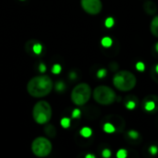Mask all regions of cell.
Masks as SVG:
<instances>
[{
    "instance_id": "cell-1",
    "label": "cell",
    "mask_w": 158,
    "mask_h": 158,
    "mask_svg": "<svg viewBox=\"0 0 158 158\" xmlns=\"http://www.w3.org/2000/svg\"><path fill=\"white\" fill-rule=\"evenodd\" d=\"M53 89V81L46 75L32 77L27 84V92L30 95L37 98L44 97L51 93Z\"/></svg>"
},
{
    "instance_id": "cell-2",
    "label": "cell",
    "mask_w": 158,
    "mask_h": 158,
    "mask_svg": "<svg viewBox=\"0 0 158 158\" xmlns=\"http://www.w3.org/2000/svg\"><path fill=\"white\" fill-rule=\"evenodd\" d=\"M136 83L137 79L135 75L129 70H119L113 77L114 86L121 92H128L132 90Z\"/></svg>"
},
{
    "instance_id": "cell-3",
    "label": "cell",
    "mask_w": 158,
    "mask_h": 158,
    "mask_svg": "<svg viewBox=\"0 0 158 158\" xmlns=\"http://www.w3.org/2000/svg\"><path fill=\"white\" fill-rule=\"evenodd\" d=\"M32 117L38 124H45L50 121L52 118V107L50 104L44 100L37 102L32 109Z\"/></svg>"
},
{
    "instance_id": "cell-4",
    "label": "cell",
    "mask_w": 158,
    "mask_h": 158,
    "mask_svg": "<svg viewBox=\"0 0 158 158\" xmlns=\"http://www.w3.org/2000/svg\"><path fill=\"white\" fill-rule=\"evenodd\" d=\"M94 99L95 102L102 106H108L113 104L116 101V94L115 92L108 86L100 85L97 86L93 93Z\"/></svg>"
},
{
    "instance_id": "cell-5",
    "label": "cell",
    "mask_w": 158,
    "mask_h": 158,
    "mask_svg": "<svg viewBox=\"0 0 158 158\" xmlns=\"http://www.w3.org/2000/svg\"><path fill=\"white\" fill-rule=\"evenodd\" d=\"M92 90L89 84L82 82L74 87L71 92V100L76 106H84L91 98Z\"/></svg>"
},
{
    "instance_id": "cell-6",
    "label": "cell",
    "mask_w": 158,
    "mask_h": 158,
    "mask_svg": "<svg viewBox=\"0 0 158 158\" xmlns=\"http://www.w3.org/2000/svg\"><path fill=\"white\" fill-rule=\"evenodd\" d=\"M52 143L45 137H37L31 143V151L38 157H45L52 152Z\"/></svg>"
},
{
    "instance_id": "cell-7",
    "label": "cell",
    "mask_w": 158,
    "mask_h": 158,
    "mask_svg": "<svg viewBox=\"0 0 158 158\" xmlns=\"http://www.w3.org/2000/svg\"><path fill=\"white\" fill-rule=\"evenodd\" d=\"M126 126L125 119L118 115H111L106 118V120L103 126V129L107 133L121 132Z\"/></svg>"
},
{
    "instance_id": "cell-8",
    "label": "cell",
    "mask_w": 158,
    "mask_h": 158,
    "mask_svg": "<svg viewBox=\"0 0 158 158\" xmlns=\"http://www.w3.org/2000/svg\"><path fill=\"white\" fill-rule=\"evenodd\" d=\"M143 109L150 115L156 114L158 112V96L149 94L143 100Z\"/></svg>"
},
{
    "instance_id": "cell-9",
    "label": "cell",
    "mask_w": 158,
    "mask_h": 158,
    "mask_svg": "<svg viewBox=\"0 0 158 158\" xmlns=\"http://www.w3.org/2000/svg\"><path fill=\"white\" fill-rule=\"evenodd\" d=\"M81 5L83 10L91 15H97L102 10L101 0H81Z\"/></svg>"
},
{
    "instance_id": "cell-10",
    "label": "cell",
    "mask_w": 158,
    "mask_h": 158,
    "mask_svg": "<svg viewBox=\"0 0 158 158\" xmlns=\"http://www.w3.org/2000/svg\"><path fill=\"white\" fill-rule=\"evenodd\" d=\"M26 50H28V53L34 54V55H40L43 50L42 44L36 41V40H30L28 41L26 44Z\"/></svg>"
},
{
    "instance_id": "cell-11",
    "label": "cell",
    "mask_w": 158,
    "mask_h": 158,
    "mask_svg": "<svg viewBox=\"0 0 158 158\" xmlns=\"http://www.w3.org/2000/svg\"><path fill=\"white\" fill-rule=\"evenodd\" d=\"M126 140L129 143H131V144H139L141 143L142 137L138 131H136L134 130H131L126 134Z\"/></svg>"
},
{
    "instance_id": "cell-12",
    "label": "cell",
    "mask_w": 158,
    "mask_h": 158,
    "mask_svg": "<svg viewBox=\"0 0 158 158\" xmlns=\"http://www.w3.org/2000/svg\"><path fill=\"white\" fill-rule=\"evenodd\" d=\"M124 106L129 110H133L138 106V98L134 95H128L124 99Z\"/></svg>"
},
{
    "instance_id": "cell-13",
    "label": "cell",
    "mask_w": 158,
    "mask_h": 158,
    "mask_svg": "<svg viewBox=\"0 0 158 158\" xmlns=\"http://www.w3.org/2000/svg\"><path fill=\"white\" fill-rule=\"evenodd\" d=\"M143 10H144V12L147 13L148 15H154V14H156V11H157V6H156V5L155 2L148 0V1H146V2L144 3V5H143Z\"/></svg>"
},
{
    "instance_id": "cell-14",
    "label": "cell",
    "mask_w": 158,
    "mask_h": 158,
    "mask_svg": "<svg viewBox=\"0 0 158 158\" xmlns=\"http://www.w3.org/2000/svg\"><path fill=\"white\" fill-rule=\"evenodd\" d=\"M150 31L154 36L158 38V15L152 19L150 24Z\"/></svg>"
},
{
    "instance_id": "cell-15",
    "label": "cell",
    "mask_w": 158,
    "mask_h": 158,
    "mask_svg": "<svg viewBox=\"0 0 158 158\" xmlns=\"http://www.w3.org/2000/svg\"><path fill=\"white\" fill-rule=\"evenodd\" d=\"M44 133L49 137V138H55L56 135V130L55 126L53 125H47L44 128Z\"/></svg>"
},
{
    "instance_id": "cell-16",
    "label": "cell",
    "mask_w": 158,
    "mask_h": 158,
    "mask_svg": "<svg viewBox=\"0 0 158 158\" xmlns=\"http://www.w3.org/2000/svg\"><path fill=\"white\" fill-rule=\"evenodd\" d=\"M150 74H151V78L153 79V81L158 84V64L151 68Z\"/></svg>"
},
{
    "instance_id": "cell-17",
    "label": "cell",
    "mask_w": 158,
    "mask_h": 158,
    "mask_svg": "<svg viewBox=\"0 0 158 158\" xmlns=\"http://www.w3.org/2000/svg\"><path fill=\"white\" fill-rule=\"evenodd\" d=\"M92 133H93L92 130L90 128H88V127H84L81 131V135L82 137H84V138H89L92 135Z\"/></svg>"
},
{
    "instance_id": "cell-18",
    "label": "cell",
    "mask_w": 158,
    "mask_h": 158,
    "mask_svg": "<svg viewBox=\"0 0 158 158\" xmlns=\"http://www.w3.org/2000/svg\"><path fill=\"white\" fill-rule=\"evenodd\" d=\"M112 44V40L109 37H105L102 39V45L104 47H109Z\"/></svg>"
},
{
    "instance_id": "cell-19",
    "label": "cell",
    "mask_w": 158,
    "mask_h": 158,
    "mask_svg": "<svg viewBox=\"0 0 158 158\" xmlns=\"http://www.w3.org/2000/svg\"><path fill=\"white\" fill-rule=\"evenodd\" d=\"M61 126L64 128V129H68L69 126H70V119L68 118H63L61 119Z\"/></svg>"
},
{
    "instance_id": "cell-20",
    "label": "cell",
    "mask_w": 158,
    "mask_h": 158,
    "mask_svg": "<svg viewBox=\"0 0 158 158\" xmlns=\"http://www.w3.org/2000/svg\"><path fill=\"white\" fill-rule=\"evenodd\" d=\"M52 72L54 74H59L61 72V66L59 64H55L52 68Z\"/></svg>"
},
{
    "instance_id": "cell-21",
    "label": "cell",
    "mask_w": 158,
    "mask_h": 158,
    "mask_svg": "<svg viewBox=\"0 0 158 158\" xmlns=\"http://www.w3.org/2000/svg\"><path fill=\"white\" fill-rule=\"evenodd\" d=\"M64 89H65V84H64V82L58 81V82L56 83V90L57 92H63Z\"/></svg>"
},
{
    "instance_id": "cell-22",
    "label": "cell",
    "mask_w": 158,
    "mask_h": 158,
    "mask_svg": "<svg viewBox=\"0 0 158 158\" xmlns=\"http://www.w3.org/2000/svg\"><path fill=\"white\" fill-rule=\"evenodd\" d=\"M106 69H99L98 70V72H97V77L98 78H100V79H102V78H104V77H106Z\"/></svg>"
},
{
    "instance_id": "cell-23",
    "label": "cell",
    "mask_w": 158,
    "mask_h": 158,
    "mask_svg": "<svg viewBox=\"0 0 158 158\" xmlns=\"http://www.w3.org/2000/svg\"><path fill=\"white\" fill-rule=\"evenodd\" d=\"M152 53H153V56L155 57L158 58V42L153 46V49H152Z\"/></svg>"
},
{
    "instance_id": "cell-24",
    "label": "cell",
    "mask_w": 158,
    "mask_h": 158,
    "mask_svg": "<svg viewBox=\"0 0 158 158\" xmlns=\"http://www.w3.org/2000/svg\"><path fill=\"white\" fill-rule=\"evenodd\" d=\"M113 25H114V19H113V18H108L106 20V26L108 27V28H111Z\"/></svg>"
},
{
    "instance_id": "cell-25",
    "label": "cell",
    "mask_w": 158,
    "mask_h": 158,
    "mask_svg": "<svg viewBox=\"0 0 158 158\" xmlns=\"http://www.w3.org/2000/svg\"><path fill=\"white\" fill-rule=\"evenodd\" d=\"M117 156L118 158H124L127 156V152L126 150H119L117 154Z\"/></svg>"
},
{
    "instance_id": "cell-26",
    "label": "cell",
    "mask_w": 158,
    "mask_h": 158,
    "mask_svg": "<svg viewBox=\"0 0 158 158\" xmlns=\"http://www.w3.org/2000/svg\"><path fill=\"white\" fill-rule=\"evenodd\" d=\"M102 156L106 158L110 157V156H111V152H110V150H108V149L104 150V151H103V153H102Z\"/></svg>"
},
{
    "instance_id": "cell-27",
    "label": "cell",
    "mask_w": 158,
    "mask_h": 158,
    "mask_svg": "<svg viewBox=\"0 0 158 158\" xmlns=\"http://www.w3.org/2000/svg\"><path fill=\"white\" fill-rule=\"evenodd\" d=\"M109 67H110V69H111L113 71H116V70L118 69V65L116 62H112V63L109 65Z\"/></svg>"
},
{
    "instance_id": "cell-28",
    "label": "cell",
    "mask_w": 158,
    "mask_h": 158,
    "mask_svg": "<svg viewBox=\"0 0 158 158\" xmlns=\"http://www.w3.org/2000/svg\"><path fill=\"white\" fill-rule=\"evenodd\" d=\"M149 151H150V153H151L152 155H156V154L157 153L158 149L156 146H155V145H152V146L149 148Z\"/></svg>"
},
{
    "instance_id": "cell-29",
    "label": "cell",
    "mask_w": 158,
    "mask_h": 158,
    "mask_svg": "<svg viewBox=\"0 0 158 158\" xmlns=\"http://www.w3.org/2000/svg\"><path fill=\"white\" fill-rule=\"evenodd\" d=\"M81 115V111L79 109H74L73 112H72V117L73 118H79Z\"/></svg>"
},
{
    "instance_id": "cell-30",
    "label": "cell",
    "mask_w": 158,
    "mask_h": 158,
    "mask_svg": "<svg viewBox=\"0 0 158 158\" xmlns=\"http://www.w3.org/2000/svg\"><path fill=\"white\" fill-rule=\"evenodd\" d=\"M136 68L140 70V71H143V69H144V65H143V63H142V62H139L137 65H136Z\"/></svg>"
},
{
    "instance_id": "cell-31",
    "label": "cell",
    "mask_w": 158,
    "mask_h": 158,
    "mask_svg": "<svg viewBox=\"0 0 158 158\" xmlns=\"http://www.w3.org/2000/svg\"><path fill=\"white\" fill-rule=\"evenodd\" d=\"M39 69H40V71H41V72H44V71L46 70V67H45V65H44V64H43V63H41V64H40V66H39Z\"/></svg>"
},
{
    "instance_id": "cell-32",
    "label": "cell",
    "mask_w": 158,
    "mask_h": 158,
    "mask_svg": "<svg viewBox=\"0 0 158 158\" xmlns=\"http://www.w3.org/2000/svg\"><path fill=\"white\" fill-rule=\"evenodd\" d=\"M70 76H71V77H70L71 79H75V78H76V74H75V73H71Z\"/></svg>"
},
{
    "instance_id": "cell-33",
    "label": "cell",
    "mask_w": 158,
    "mask_h": 158,
    "mask_svg": "<svg viewBox=\"0 0 158 158\" xmlns=\"http://www.w3.org/2000/svg\"><path fill=\"white\" fill-rule=\"evenodd\" d=\"M89 157L94 158V156H93V155H87V156H86V158H89Z\"/></svg>"
}]
</instances>
